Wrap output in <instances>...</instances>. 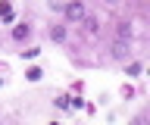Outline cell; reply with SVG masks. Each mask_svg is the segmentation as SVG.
I'll list each match as a JSON object with an SVG mask.
<instances>
[{
	"label": "cell",
	"mask_w": 150,
	"mask_h": 125,
	"mask_svg": "<svg viewBox=\"0 0 150 125\" xmlns=\"http://www.w3.org/2000/svg\"><path fill=\"white\" fill-rule=\"evenodd\" d=\"M28 35H31V28H28V25H16V28H13V38H16V41H25Z\"/></svg>",
	"instance_id": "cell-5"
},
{
	"label": "cell",
	"mask_w": 150,
	"mask_h": 125,
	"mask_svg": "<svg viewBox=\"0 0 150 125\" xmlns=\"http://www.w3.org/2000/svg\"><path fill=\"white\" fill-rule=\"evenodd\" d=\"M38 53H41V50H38V47H31V50H22V56H28V59H35Z\"/></svg>",
	"instance_id": "cell-10"
},
{
	"label": "cell",
	"mask_w": 150,
	"mask_h": 125,
	"mask_svg": "<svg viewBox=\"0 0 150 125\" xmlns=\"http://www.w3.org/2000/svg\"><path fill=\"white\" fill-rule=\"evenodd\" d=\"M0 19H3V22H13V6H9L6 0H0Z\"/></svg>",
	"instance_id": "cell-4"
},
{
	"label": "cell",
	"mask_w": 150,
	"mask_h": 125,
	"mask_svg": "<svg viewBox=\"0 0 150 125\" xmlns=\"http://www.w3.org/2000/svg\"><path fill=\"white\" fill-rule=\"evenodd\" d=\"M50 125H59V122H50Z\"/></svg>",
	"instance_id": "cell-11"
},
{
	"label": "cell",
	"mask_w": 150,
	"mask_h": 125,
	"mask_svg": "<svg viewBox=\"0 0 150 125\" xmlns=\"http://www.w3.org/2000/svg\"><path fill=\"white\" fill-rule=\"evenodd\" d=\"M50 38L53 41H66V28L63 25H53V28H50Z\"/></svg>",
	"instance_id": "cell-7"
},
{
	"label": "cell",
	"mask_w": 150,
	"mask_h": 125,
	"mask_svg": "<svg viewBox=\"0 0 150 125\" xmlns=\"http://www.w3.org/2000/svg\"><path fill=\"white\" fill-rule=\"evenodd\" d=\"M116 31H119V41H128L131 38V25H128V22H119V28H116Z\"/></svg>",
	"instance_id": "cell-6"
},
{
	"label": "cell",
	"mask_w": 150,
	"mask_h": 125,
	"mask_svg": "<svg viewBox=\"0 0 150 125\" xmlns=\"http://www.w3.org/2000/svg\"><path fill=\"white\" fill-rule=\"evenodd\" d=\"M63 16L69 22H81L88 13H84V3H81V0H69V3H63Z\"/></svg>",
	"instance_id": "cell-1"
},
{
	"label": "cell",
	"mask_w": 150,
	"mask_h": 125,
	"mask_svg": "<svg viewBox=\"0 0 150 125\" xmlns=\"http://www.w3.org/2000/svg\"><path fill=\"white\" fill-rule=\"evenodd\" d=\"M84 25H88V35H97V31H100V19H97V16H84Z\"/></svg>",
	"instance_id": "cell-3"
},
{
	"label": "cell",
	"mask_w": 150,
	"mask_h": 125,
	"mask_svg": "<svg viewBox=\"0 0 150 125\" xmlns=\"http://www.w3.org/2000/svg\"><path fill=\"white\" fill-rule=\"evenodd\" d=\"M41 75H44L41 69H28V72H25V78H28V81H41Z\"/></svg>",
	"instance_id": "cell-9"
},
{
	"label": "cell",
	"mask_w": 150,
	"mask_h": 125,
	"mask_svg": "<svg viewBox=\"0 0 150 125\" xmlns=\"http://www.w3.org/2000/svg\"><path fill=\"white\" fill-rule=\"evenodd\" d=\"M56 106L59 109H72V97H56Z\"/></svg>",
	"instance_id": "cell-8"
},
{
	"label": "cell",
	"mask_w": 150,
	"mask_h": 125,
	"mask_svg": "<svg viewBox=\"0 0 150 125\" xmlns=\"http://www.w3.org/2000/svg\"><path fill=\"white\" fill-rule=\"evenodd\" d=\"M112 56H116V59H125V56H128V41H125V44L116 41V44H112Z\"/></svg>",
	"instance_id": "cell-2"
}]
</instances>
